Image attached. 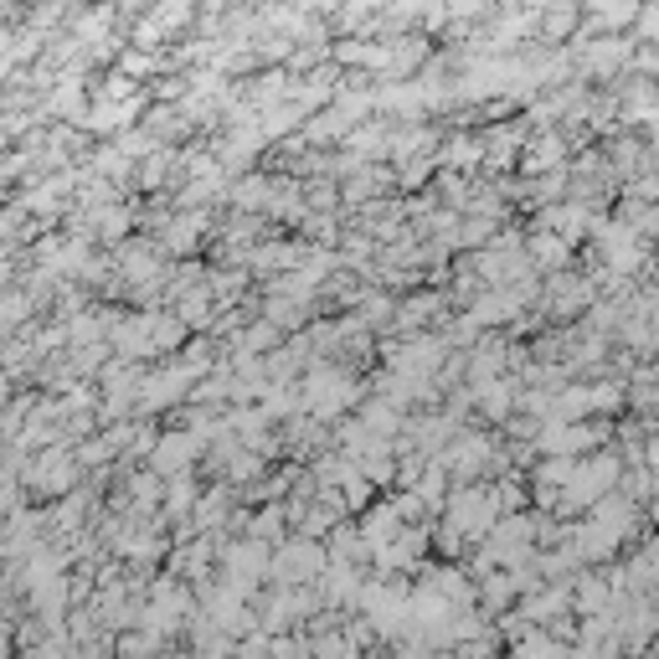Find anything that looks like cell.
<instances>
[{
	"label": "cell",
	"instance_id": "6da1fadb",
	"mask_svg": "<svg viewBox=\"0 0 659 659\" xmlns=\"http://www.w3.org/2000/svg\"><path fill=\"white\" fill-rule=\"evenodd\" d=\"M618 479H624V458L618 454H582L577 469H572V479L562 485L566 500H557V510H562V516H572V510H593L603 495L618 489Z\"/></svg>",
	"mask_w": 659,
	"mask_h": 659
},
{
	"label": "cell",
	"instance_id": "7a4b0ae2",
	"mask_svg": "<svg viewBox=\"0 0 659 659\" xmlns=\"http://www.w3.org/2000/svg\"><path fill=\"white\" fill-rule=\"evenodd\" d=\"M330 557L320 551V541H310V536H299V541H289L283 551H273V562H268V577L279 582V587H304V582L325 577Z\"/></svg>",
	"mask_w": 659,
	"mask_h": 659
},
{
	"label": "cell",
	"instance_id": "3957f363",
	"mask_svg": "<svg viewBox=\"0 0 659 659\" xmlns=\"http://www.w3.org/2000/svg\"><path fill=\"white\" fill-rule=\"evenodd\" d=\"M500 520V500L489 489H458L449 500V531L464 541V536H489Z\"/></svg>",
	"mask_w": 659,
	"mask_h": 659
},
{
	"label": "cell",
	"instance_id": "277c9868",
	"mask_svg": "<svg viewBox=\"0 0 659 659\" xmlns=\"http://www.w3.org/2000/svg\"><path fill=\"white\" fill-rule=\"evenodd\" d=\"M350 402H356V381H350L346 371H330V366L310 371V381H304V408H310V412L335 418V412L350 408Z\"/></svg>",
	"mask_w": 659,
	"mask_h": 659
},
{
	"label": "cell",
	"instance_id": "5b68a950",
	"mask_svg": "<svg viewBox=\"0 0 659 659\" xmlns=\"http://www.w3.org/2000/svg\"><path fill=\"white\" fill-rule=\"evenodd\" d=\"M268 562H273V551H268L263 541H237V547H227V572H233L237 587L263 582L268 577Z\"/></svg>",
	"mask_w": 659,
	"mask_h": 659
},
{
	"label": "cell",
	"instance_id": "8992f818",
	"mask_svg": "<svg viewBox=\"0 0 659 659\" xmlns=\"http://www.w3.org/2000/svg\"><path fill=\"white\" fill-rule=\"evenodd\" d=\"M572 603H577V618H603V613L613 608L608 572H587V577H577V593H572Z\"/></svg>",
	"mask_w": 659,
	"mask_h": 659
},
{
	"label": "cell",
	"instance_id": "52a82bcc",
	"mask_svg": "<svg viewBox=\"0 0 659 659\" xmlns=\"http://www.w3.org/2000/svg\"><path fill=\"white\" fill-rule=\"evenodd\" d=\"M624 63H634V42L628 36H603V42H593V47L582 52L587 73H618Z\"/></svg>",
	"mask_w": 659,
	"mask_h": 659
},
{
	"label": "cell",
	"instance_id": "ba28073f",
	"mask_svg": "<svg viewBox=\"0 0 659 659\" xmlns=\"http://www.w3.org/2000/svg\"><path fill=\"white\" fill-rule=\"evenodd\" d=\"M587 304H593V283L557 273V294H551V310H557V314H577V310H587Z\"/></svg>",
	"mask_w": 659,
	"mask_h": 659
},
{
	"label": "cell",
	"instance_id": "9c48e42d",
	"mask_svg": "<svg viewBox=\"0 0 659 659\" xmlns=\"http://www.w3.org/2000/svg\"><path fill=\"white\" fill-rule=\"evenodd\" d=\"M572 242H562L557 233H536L531 237V263H541V268H551V273H566V263H572Z\"/></svg>",
	"mask_w": 659,
	"mask_h": 659
},
{
	"label": "cell",
	"instance_id": "30bf717a",
	"mask_svg": "<svg viewBox=\"0 0 659 659\" xmlns=\"http://www.w3.org/2000/svg\"><path fill=\"white\" fill-rule=\"evenodd\" d=\"M510 402H516L510 381H489V387H479V408H485L489 418H510Z\"/></svg>",
	"mask_w": 659,
	"mask_h": 659
},
{
	"label": "cell",
	"instance_id": "8fae6325",
	"mask_svg": "<svg viewBox=\"0 0 659 659\" xmlns=\"http://www.w3.org/2000/svg\"><path fill=\"white\" fill-rule=\"evenodd\" d=\"M618 222H628L639 237H659V206H634V202H628Z\"/></svg>",
	"mask_w": 659,
	"mask_h": 659
},
{
	"label": "cell",
	"instance_id": "7c38bea8",
	"mask_svg": "<svg viewBox=\"0 0 659 659\" xmlns=\"http://www.w3.org/2000/svg\"><path fill=\"white\" fill-rule=\"evenodd\" d=\"M196 454V439H186V433H181V439H165L160 443V469H181V464H186V458Z\"/></svg>",
	"mask_w": 659,
	"mask_h": 659
},
{
	"label": "cell",
	"instance_id": "4fadbf2b",
	"mask_svg": "<svg viewBox=\"0 0 659 659\" xmlns=\"http://www.w3.org/2000/svg\"><path fill=\"white\" fill-rule=\"evenodd\" d=\"M628 202L634 206H655L659 202V171H639L628 181Z\"/></svg>",
	"mask_w": 659,
	"mask_h": 659
},
{
	"label": "cell",
	"instance_id": "5bb4252c",
	"mask_svg": "<svg viewBox=\"0 0 659 659\" xmlns=\"http://www.w3.org/2000/svg\"><path fill=\"white\" fill-rule=\"evenodd\" d=\"M479 597H485L489 608H505V603H516V582H510V577H500V572H495V577H485V582H479Z\"/></svg>",
	"mask_w": 659,
	"mask_h": 659
},
{
	"label": "cell",
	"instance_id": "9a60e30c",
	"mask_svg": "<svg viewBox=\"0 0 659 659\" xmlns=\"http://www.w3.org/2000/svg\"><path fill=\"white\" fill-rule=\"evenodd\" d=\"M196 233H202V217H186V222H175V227H171V248H175V252H186L191 242H196Z\"/></svg>",
	"mask_w": 659,
	"mask_h": 659
},
{
	"label": "cell",
	"instance_id": "2e32d148",
	"mask_svg": "<svg viewBox=\"0 0 659 659\" xmlns=\"http://www.w3.org/2000/svg\"><path fill=\"white\" fill-rule=\"evenodd\" d=\"M310 644L304 639H268V659H304Z\"/></svg>",
	"mask_w": 659,
	"mask_h": 659
},
{
	"label": "cell",
	"instance_id": "e0dca14e",
	"mask_svg": "<svg viewBox=\"0 0 659 659\" xmlns=\"http://www.w3.org/2000/svg\"><path fill=\"white\" fill-rule=\"evenodd\" d=\"M237 659H268V634H252L248 644H237Z\"/></svg>",
	"mask_w": 659,
	"mask_h": 659
},
{
	"label": "cell",
	"instance_id": "ac0fdd59",
	"mask_svg": "<svg viewBox=\"0 0 659 659\" xmlns=\"http://www.w3.org/2000/svg\"><path fill=\"white\" fill-rule=\"evenodd\" d=\"M263 196H268L263 181H242V186H237V202H242V206H258Z\"/></svg>",
	"mask_w": 659,
	"mask_h": 659
}]
</instances>
